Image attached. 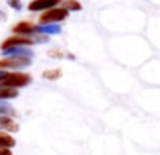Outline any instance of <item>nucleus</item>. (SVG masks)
Segmentation results:
<instances>
[{
    "mask_svg": "<svg viewBox=\"0 0 160 155\" xmlns=\"http://www.w3.org/2000/svg\"><path fill=\"white\" fill-rule=\"evenodd\" d=\"M47 41V36H24V35H16V36H10L8 39H5L0 46L2 50H8V49H13V47H25V46H32V44H36V42H46Z\"/></svg>",
    "mask_w": 160,
    "mask_h": 155,
    "instance_id": "f257e3e1",
    "label": "nucleus"
},
{
    "mask_svg": "<svg viewBox=\"0 0 160 155\" xmlns=\"http://www.w3.org/2000/svg\"><path fill=\"white\" fill-rule=\"evenodd\" d=\"M32 82V77L28 74H22V72H8L7 79L3 82H0V85L3 86H10V88H22V86H27L28 83Z\"/></svg>",
    "mask_w": 160,
    "mask_h": 155,
    "instance_id": "f03ea898",
    "label": "nucleus"
},
{
    "mask_svg": "<svg viewBox=\"0 0 160 155\" xmlns=\"http://www.w3.org/2000/svg\"><path fill=\"white\" fill-rule=\"evenodd\" d=\"M68 14H69V11H66L64 8H52L49 11H44L39 16V22H41V25L52 24V22H61L68 17Z\"/></svg>",
    "mask_w": 160,
    "mask_h": 155,
    "instance_id": "7ed1b4c3",
    "label": "nucleus"
},
{
    "mask_svg": "<svg viewBox=\"0 0 160 155\" xmlns=\"http://www.w3.org/2000/svg\"><path fill=\"white\" fill-rule=\"evenodd\" d=\"M32 64L30 58L25 56H10V58H3L0 60V69H21V67H27Z\"/></svg>",
    "mask_w": 160,
    "mask_h": 155,
    "instance_id": "20e7f679",
    "label": "nucleus"
},
{
    "mask_svg": "<svg viewBox=\"0 0 160 155\" xmlns=\"http://www.w3.org/2000/svg\"><path fill=\"white\" fill-rule=\"evenodd\" d=\"M61 0H32L28 3L30 11H44V10H52L55 8Z\"/></svg>",
    "mask_w": 160,
    "mask_h": 155,
    "instance_id": "39448f33",
    "label": "nucleus"
},
{
    "mask_svg": "<svg viewBox=\"0 0 160 155\" xmlns=\"http://www.w3.org/2000/svg\"><path fill=\"white\" fill-rule=\"evenodd\" d=\"M13 31L16 33V35H24V36H30V35H33L35 33V25L32 24V22H27V21H22V22H19L14 28H13Z\"/></svg>",
    "mask_w": 160,
    "mask_h": 155,
    "instance_id": "423d86ee",
    "label": "nucleus"
},
{
    "mask_svg": "<svg viewBox=\"0 0 160 155\" xmlns=\"http://www.w3.org/2000/svg\"><path fill=\"white\" fill-rule=\"evenodd\" d=\"M61 27L57 24H46V25H35V33L39 35H58Z\"/></svg>",
    "mask_w": 160,
    "mask_h": 155,
    "instance_id": "0eeeda50",
    "label": "nucleus"
},
{
    "mask_svg": "<svg viewBox=\"0 0 160 155\" xmlns=\"http://www.w3.org/2000/svg\"><path fill=\"white\" fill-rule=\"evenodd\" d=\"M18 124L10 116H0V132H18Z\"/></svg>",
    "mask_w": 160,
    "mask_h": 155,
    "instance_id": "6e6552de",
    "label": "nucleus"
},
{
    "mask_svg": "<svg viewBox=\"0 0 160 155\" xmlns=\"http://www.w3.org/2000/svg\"><path fill=\"white\" fill-rule=\"evenodd\" d=\"M3 55H7V56H25V58H32L33 52L30 49H25V47H13V49L3 50Z\"/></svg>",
    "mask_w": 160,
    "mask_h": 155,
    "instance_id": "1a4fd4ad",
    "label": "nucleus"
},
{
    "mask_svg": "<svg viewBox=\"0 0 160 155\" xmlns=\"http://www.w3.org/2000/svg\"><path fill=\"white\" fill-rule=\"evenodd\" d=\"M19 96V91L10 86H3L0 85V100H8V99H14Z\"/></svg>",
    "mask_w": 160,
    "mask_h": 155,
    "instance_id": "9d476101",
    "label": "nucleus"
},
{
    "mask_svg": "<svg viewBox=\"0 0 160 155\" xmlns=\"http://www.w3.org/2000/svg\"><path fill=\"white\" fill-rule=\"evenodd\" d=\"M16 141L13 136H10L7 132H0V147H5V149H11L14 147Z\"/></svg>",
    "mask_w": 160,
    "mask_h": 155,
    "instance_id": "9b49d317",
    "label": "nucleus"
},
{
    "mask_svg": "<svg viewBox=\"0 0 160 155\" xmlns=\"http://www.w3.org/2000/svg\"><path fill=\"white\" fill-rule=\"evenodd\" d=\"M14 114H16V111L8 102L0 100V116H14Z\"/></svg>",
    "mask_w": 160,
    "mask_h": 155,
    "instance_id": "f8f14e48",
    "label": "nucleus"
},
{
    "mask_svg": "<svg viewBox=\"0 0 160 155\" xmlns=\"http://www.w3.org/2000/svg\"><path fill=\"white\" fill-rule=\"evenodd\" d=\"M63 8L66 11H80L82 10V5H80V2H77V0H64Z\"/></svg>",
    "mask_w": 160,
    "mask_h": 155,
    "instance_id": "ddd939ff",
    "label": "nucleus"
},
{
    "mask_svg": "<svg viewBox=\"0 0 160 155\" xmlns=\"http://www.w3.org/2000/svg\"><path fill=\"white\" fill-rule=\"evenodd\" d=\"M42 77L46 80H57L61 77V69H49L42 72Z\"/></svg>",
    "mask_w": 160,
    "mask_h": 155,
    "instance_id": "4468645a",
    "label": "nucleus"
},
{
    "mask_svg": "<svg viewBox=\"0 0 160 155\" xmlns=\"http://www.w3.org/2000/svg\"><path fill=\"white\" fill-rule=\"evenodd\" d=\"M7 3L13 8V10H21L22 8V2H21V0H7Z\"/></svg>",
    "mask_w": 160,
    "mask_h": 155,
    "instance_id": "2eb2a0df",
    "label": "nucleus"
},
{
    "mask_svg": "<svg viewBox=\"0 0 160 155\" xmlns=\"http://www.w3.org/2000/svg\"><path fill=\"white\" fill-rule=\"evenodd\" d=\"M47 55H49V56H53V58H63V53H61L60 50H49Z\"/></svg>",
    "mask_w": 160,
    "mask_h": 155,
    "instance_id": "dca6fc26",
    "label": "nucleus"
},
{
    "mask_svg": "<svg viewBox=\"0 0 160 155\" xmlns=\"http://www.w3.org/2000/svg\"><path fill=\"white\" fill-rule=\"evenodd\" d=\"M7 75H8V72H7V70L0 69V82H3V80L7 79Z\"/></svg>",
    "mask_w": 160,
    "mask_h": 155,
    "instance_id": "f3484780",
    "label": "nucleus"
},
{
    "mask_svg": "<svg viewBox=\"0 0 160 155\" xmlns=\"http://www.w3.org/2000/svg\"><path fill=\"white\" fill-rule=\"evenodd\" d=\"M0 155H11V150L5 149V147H0Z\"/></svg>",
    "mask_w": 160,
    "mask_h": 155,
    "instance_id": "a211bd4d",
    "label": "nucleus"
},
{
    "mask_svg": "<svg viewBox=\"0 0 160 155\" xmlns=\"http://www.w3.org/2000/svg\"><path fill=\"white\" fill-rule=\"evenodd\" d=\"M0 21H5V14L2 11H0Z\"/></svg>",
    "mask_w": 160,
    "mask_h": 155,
    "instance_id": "6ab92c4d",
    "label": "nucleus"
}]
</instances>
